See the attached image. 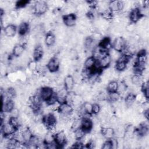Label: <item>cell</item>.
I'll use <instances>...</instances> for the list:
<instances>
[{
  "instance_id": "f35d334b",
  "label": "cell",
  "mask_w": 149,
  "mask_h": 149,
  "mask_svg": "<svg viewBox=\"0 0 149 149\" xmlns=\"http://www.w3.org/2000/svg\"><path fill=\"white\" fill-rule=\"evenodd\" d=\"M9 115L10 117H19L20 116V112L19 108L15 107L10 112Z\"/></svg>"
},
{
  "instance_id": "1f68e13d",
  "label": "cell",
  "mask_w": 149,
  "mask_h": 149,
  "mask_svg": "<svg viewBox=\"0 0 149 149\" xmlns=\"http://www.w3.org/2000/svg\"><path fill=\"white\" fill-rule=\"evenodd\" d=\"M27 68L33 72H36L37 70V68H38L37 62L34 59L32 61H30L27 65Z\"/></svg>"
},
{
  "instance_id": "5bb4252c",
  "label": "cell",
  "mask_w": 149,
  "mask_h": 149,
  "mask_svg": "<svg viewBox=\"0 0 149 149\" xmlns=\"http://www.w3.org/2000/svg\"><path fill=\"white\" fill-rule=\"evenodd\" d=\"M75 86V82L72 75L68 74L64 78V87L69 92L72 91Z\"/></svg>"
},
{
  "instance_id": "7a4b0ae2",
  "label": "cell",
  "mask_w": 149,
  "mask_h": 149,
  "mask_svg": "<svg viewBox=\"0 0 149 149\" xmlns=\"http://www.w3.org/2000/svg\"><path fill=\"white\" fill-rule=\"evenodd\" d=\"M34 13L37 15V16H40L44 15L48 9V6L47 2L44 1H38L35 2L33 5Z\"/></svg>"
},
{
  "instance_id": "30bf717a",
  "label": "cell",
  "mask_w": 149,
  "mask_h": 149,
  "mask_svg": "<svg viewBox=\"0 0 149 149\" xmlns=\"http://www.w3.org/2000/svg\"><path fill=\"white\" fill-rule=\"evenodd\" d=\"M124 2L119 1H112L109 2L108 8L110 11L113 12H118L123 9Z\"/></svg>"
},
{
  "instance_id": "7402d4cb",
  "label": "cell",
  "mask_w": 149,
  "mask_h": 149,
  "mask_svg": "<svg viewBox=\"0 0 149 149\" xmlns=\"http://www.w3.org/2000/svg\"><path fill=\"white\" fill-rule=\"evenodd\" d=\"M24 143H29L31 139L33 136L34 135L33 132L30 129V127H27L25 129H24L23 131H22Z\"/></svg>"
},
{
  "instance_id": "d590c367",
  "label": "cell",
  "mask_w": 149,
  "mask_h": 149,
  "mask_svg": "<svg viewBox=\"0 0 149 149\" xmlns=\"http://www.w3.org/2000/svg\"><path fill=\"white\" fill-rule=\"evenodd\" d=\"M57 101H58L57 95H56V93L55 92H54V94L52 95V96L45 102H46V104L47 105H52V104L55 103Z\"/></svg>"
},
{
  "instance_id": "ffe728a7",
  "label": "cell",
  "mask_w": 149,
  "mask_h": 149,
  "mask_svg": "<svg viewBox=\"0 0 149 149\" xmlns=\"http://www.w3.org/2000/svg\"><path fill=\"white\" fill-rule=\"evenodd\" d=\"M101 133L103 135L104 137L107 140H109L114 137L115 130L112 127H102L101 130Z\"/></svg>"
},
{
  "instance_id": "603a6c76",
  "label": "cell",
  "mask_w": 149,
  "mask_h": 149,
  "mask_svg": "<svg viewBox=\"0 0 149 149\" xmlns=\"http://www.w3.org/2000/svg\"><path fill=\"white\" fill-rule=\"evenodd\" d=\"M95 62L96 60L94 59L93 56H88L87 58L84 61V67L87 69H91L94 66Z\"/></svg>"
},
{
  "instance_id": "3957f363",
  "label": "cell",
  "mask_w": 149,
  "mask_h": 149,
  "mask_svg": "<svg viewBox=\"0 0 149 149\" xmlns=\"http://www.w3.org/2000/svg\"><path fill=\"white\" fill-rule=\"evenodd\" d=\"M127 45V41L122 37H117L114 40L113 44L112 45V48L118 52H122L125 48Z\"/></svg>"
},
{
  "instance_id": "8992f818",
  "label": "cell",
  "mask_w": 149,
  "mask_h": 149,
  "mask_svg": "<svg viewBox=\"0 0 149 149\" xmlns=\"http://www.w3.org/2000/svg\"><path fill=\"white\" fill-rule=\"evenodd\" d=\"M60 62L61 61L58 57H52L48 62L46 66L49 72L52 73H55L57 72L59 69Z\"/></svg>"
},
{
  "instance_id": "ac0fdd59",
  "label": "cell",
  "mask_w": 149,
  "mask_h": 149,
  "mask_svg": "<svg viewBox=\"0 0 149 149\" xmlns=\"http://www.w3.org/2000/svg\"><path fill=\"white\" fill-rule=\"evenodd\" d=\"M25 51V47L23 44H17L14 45L12 49V55L14 57L19 58L20 57Z\"/></svg>"
},
{
  "instance_id": "ab89813d",
  "label": "cell",
  "mask_w": 149,
  "mask_h": 149,
  "mask_svg": "<svg viewBox=\"0 0 149 149\" xmlns=\"http://www.w3.org/2000/svg\"><path fill=\"white\" fill-rule=\"evenodd\" d=\"M112 143L111 140H108L104 141L102 144V146L101 147V148L102 149H111L112 148Z\"/></svg>"
},
{
  "instance_id": "60d3db41",
  "label": "cell",
  "mask_w": 149,
  "mask_h": 149,
  "mask_svg": "<svg viewBox=\"0 0 149 149\" xmlns=\"http://www.w3.org/2000/svg\"><path fill=\"white\" fill-rule=\"evenodd\" d=\"M112 143V148H118V140L116 138L112 137V139H110Z\"/></svg>"
},
{
  "instance_id": "5b68a950",
  "label": "cell",
  "mask_w": 149,
  "mask_h": 149,
  "mask_svg": "<svg viewBox=\"0 0 149 149\" xmlns=\"http://www.w3.org/2000/svg\"><path fill=\"white\" fill-rule=\"evenodd\" d=\"M54 89L49 86H43L38 90V94L44 101H47L54 94Z\"/></svg>"
},
{
  "instance_id": "f1b7e54d",
  "label": "cell",
  "mask_w": 149,
  "mask_h": 149,
  "mask_svg": "<svg viewBox=\"0 0 149 149\" xmlns=\"http://www.w3.org/2000/svg\"><path fill=\"white\" fill-rule=\"evenodd\" d=\"M9 122L17 129L22 125L19 117H10Z\"/></svg>"
},
{
  "instance_id": "ba28073f",
  "label": "cell",
  "mask_w": 149,
  "mask_h": 149,
  "mask_svg": "<svg viewBox=\"0 0 149 149\" xmlns=\"http://www.w3.org/2000/svg\"><path fill=\"white\" fill-rule=\"evenodd\" d=\"M62 20L66 26L72 27L74 26L76 23L77 16L75 13L64 15L62 17Z\"/></svg>"
},
{
  "instance_id": "44dd1931",
  "label": "cell",
  "mask_w": 149,
  "mask_h": 149,
  "mask_svg": "<svg viewBox=\"0 0 149 149\" xmlns=\"http://www.w3.org/2000/svg\"><path fill=\"white\" fill-rule=\"evenodd\" d=\"M44 42L47 47H51L54 45L56 42V37L55 34L52 32L48 33L44 38Z\"/></svg>"
},
{
  "instance_id": "d6a6232c",
  "label": "cell",
  "mask_w": 149,
  "mask_h": 149,
  "mask_svg": "<svg viewBox=\"0 0 149 149\" xmlns=\"http://www.w3.org/2000/svg\"><path fill=\"white\" fill-rule=\"evenodd\" d=\"M81 118H77L73 120L71 130L74 131L76 129L81 127Z\"/></svg>"
},
{
  "instance_id": "f546056e",
  "label": "cell",
  "mask_w": 149,
  "mask_h": 149,
  "mask_svg": "<svg viewBox=\"0 0 149 149\" xmlns=\"http://www.w3.org/2000/svg\"><path fill=\"white\" fill-rule=\"evenodd\" d=\"M73 132L76 140H81L86 133L84 131L81 129V127L78 128L74 130Z\"/></svg>"
},
{
  "instance_id": "4fadbf2b",
  "label": "cell",
  "mask_w": 149,
  "mask_h": 149,
  "mask_svg": "<svg viewBox=\"0 0 149 149\" xmlns=\"http://www.w3.org/2000/svg\"><path fill=\"white\" fill-rule=\"evenodd\" d=\"M17 29L15 24H10L5 26L3 29V33L7 37H13L15 36Z\"/></svg>"
},
{
  "instance_id": "e575fe53",
  "label": "cell",
  "mask_w": 149,
  "mask_h": 149,
  "mask_svg": "<svg viewBox=\"0 0 149 149\" xmlns=\"http://www.w3.org/2000/svg\"><path fill=\"white\" fill-rule=\"evenodd\" d=\"M7 78L11 83H15L18 81V75L17 72H12L8 74Z\"/></svg>"
},
{
  "instance_id": "484cf974",
  "label": "cell",
  "mask_w": 149,
  "mask_h": 149,
  "mask_svg": "<svg viewBox=\"0 0 149 149\" xmlns=\"http://www.w3.org/2000/svg\"><path fill=\"white\" fill-rule=\"evenodd\" d=\"M131 81L133 85L141 86L142 83H143V78L141 75L133 74L131 76Z\"/></svg>"
},
{
  "instance_id": "cb8c5ba5",
  "label": "cell",
  "mask_w": 149,
  "mask_h": 149,
  "mask_svg": "<svg viewBox=\"0 0 149 149\" xmlns=\"http://www.w3.org/2000/svg\"><path fill=\"white\" fill-rule=\"evenodd\" d=\"M135 95L132 93H129L126 96L125 98V102L127 106V107H131L133 104L136 101Z\"/></svg>"
},
{
  "instance_id": "4316f807",
  "label": "cell",
  "mask_w": 149,
  "mask_h": 149,
  "mask_svg": "<svg viewBox=\"0 0 149 149\" xmlns=\"http://www.w3.org/2000/svg\"><path fill=\"white\" fill-rule=\"evenodd\" d=\"M118 87V82L116 80H111L107 84V90L108 93L117 91Z\"/></svg>"
},
{
  "instance_id": "74e56055",
  "label": "cell",
  "mask_w": 149,
  "mask_h": 149,
  "mask_svg": "<svg viewBox=\"0 0 149 149\" xmlns=\"http://www.w3.org/2000/svg\"><path fill=\"white\" fill-rule=\"evenodd\" d=\"M101 111V107L98 103L93 104V114L97 115Z\"/></svg>"
},
{
  "instance_id": "6da1fadb",
  "label": "cell",
  "mask_w": 149,
  "mask_h": 149,
  "mask_svg": "<svg viewBox=\"0 0 149 149\" xmlns=\"http://www.w3.org/2000/svg\"><path fill=\"white\" fill-rule=\"evenodd\" d=\"M58 119L53 113H49L43 115L42 122L47 126L48 130L52 129L55 127Z\"/></svg>"
},
{
  "instance_id": "277c9868",
  "label": "cell",
  "mask_w": 149,
  "mask_h": 149,
  "mask_svg": "<svg viewBox=\"0 0 149 149\" xmlns=\"http://www.w3.org/2000/svg\"><path fill=\"white\" fill-rule=\"evenodd\" d=\"M54 141L58 147H62L66 144L67 136L64 130L57 132L54 134Z\"/></svg>"
},
{
  "instance_id": "9c48e42d",
  "label": "cell",
  "mask_w": 149,
  "mask_h": 149,
  "mask_svg": "<svg viewBox=\"0 0 149 149\" xmlns=\"http://www.w3.org/2000/svg\"><path fill=\"white\" fill-rule=\"evenodd\" d=\"M143 16L141 15L140 10L139 8H134L131 9L129 14V19L130 22L136 23H137L141 18Z\"/></svg>"
},
{
  "instance_id": "52a82bcc",
  "label": "cell",
  "mask_w": 149,
  "mask_h": 149,
  "mask_svg": "<svg viewBox=\"0 0 149 149\" xmlns=\"http://www.w3.org/2000/svg\"><path fill=\"white\" fill-rule=\"evenodd\" d=\"M17 129H16L9 122H5L1 125V134L2 136H8L15 133Z\"/></svg>"
},
{
  "instance_id": "e0dca14e",
  "label": "cell",
  "mask_w": 149,
  "mask_h": 149,
  "mask_svg": "<svg viewBox=\"0 0 149 149\" xmlns=\"http://www.w3.org/2000/svg\"><path fill=\"white\" fill-rule=\"evenodd\" d=\"M98 46L104 50L109 51L112 48V45L111 44V38L109 37H105L102 38L100 41Z\"/></svg>"
},
{
  "instance_id": "8fae6325",
  "label": "cell",
  "mask_w": 149,
  "mask_h": 149,
  "mask_svg": "<svg viewBox=\"0 0 149 149\" xmlns=\"http://www.w3.org/2000/svg\"><path fill=\"white\" fill-rule=\"evenodd\" d=\"M93 123L91 118H82L81 127L85 133L91 132L93 129Z\"/></svg>"
},
{
  "instance_id": "83f0119b",
  "label": "cell",
  "mask_w": 149,
  "mask_h": 149,
  "mask_svg": "<svg viewBox=\"0 0 149 149\" xmlns=\"http://www.w3.org/2000/svg\"><path fill=\"white\" fill-rule=\"evenodd\" d=\"M82 107L86 113L93 114V104L90 101H84L82 104Z\"/></svg>"
},
{
  "instance_id": "d6986e66",
  "label": "cell",
  "mask_w": 149,
  "mask_h": 149,
  "mask_svg": "<svg viewBox=\"0 0 149 149\" xmlns=\"http://www.w3.org/2000/svg\"><path fill=\"white\" fill-rule=\"evenodd\" d=\"M15 107V102L12 100H9L2 103L1 111L5 113H9Z\"/></svg>"
},
{
  "instance_id": "8d00e7d4",
  "label": "cell",
  "mask_w": 149,
  "mask_h": 149,
  "mask_svg": "<svg viewBox=\"0 0 149 149\" xmlns=\"http://www.w3.org/2000/svg\"><path fill=\"white\" fill-rule=\"evenodd\" d=\"M28 4H29V1H24V0H22V1H17L16 2V6L15 7L17 9L23 8H25Z\"/></svg>"
},
{
  "instance_id": "7c38bea8",
  "label": "cell",
  "mask_w": 149,
  "mask_h": 149,
  "mask_svg": "<svg viewBox=\"0 0 149 149\" xmlns=\"http://www.w3.org/2000/svg\"><path fill=\"white\" fill-rule=\"evenodd\" d=\"M44 54V51L43 47L41 44L36 45L33 51V59L38 62L42 59Z\"/></svg>"
},
{
  "instance_id": "2e32d148",
  "label": "cell",
  "mask_w": 149,
  "mask_h": 149,
  "mask_svg": "<svg viewBox=\"0 0 149 149\" xmlns=\"http://www.w3.org/2000/svg\"><path fill=\"white\" fill-rule=\"evenodd\" d=\"M30 29V24L28 22H23L18 26L17 31L20 36H26L29 32Z\"/></svg>"
},
{
  "instance_id": "d4e9b609",
  "label": "cell",
  "mask_w": 149,
  "mask_h": 149,
  "mask_svg": "<svg viewBox=\"0 0 149 149\" xmlns=\"http://www.w3.org/2000/svg\"><path fill=\"white\" fill-rule=\"evenodd\" d=\"M120 98H121L120 94L118 91H114V92L108 93L107 100L109 102H114L119 101Z\"/></svg>"
},
{
  "instance_id": "9a60e30c",
  "label": "cell",
  "mask_w": 149,
  "mask_h": 149,
  "mask_svg": "<svg viewBox=\"0 0 149 149\" xmlns=\"http://www.w3.org/2000/svg\"><path fill=\"white\" fill-rule=\"evenodd\" d=\"M112 62V59L108 53L98 61V64L101 69H106L107 68H109Z\"/></svg>"
},
{
  "instance_id": "836d02e7",
  "label": "cell",
  "mask_w": 149,
  "mask_h": 149,
  "mask_svg": "<svg viewBox=\"0 0 149 149\" xmlns=\"http://www.w3.org/2000/svg\"><path fill=\"white\" fill-rule=\"evenodd\" d=\"M136 24L132 22H129L125 26V30L126 32L129 33H134L136 31Z\"/></svg>"
},
{
  "instance_id": "4dcf8cb0",
  "label": "cell",
  "mask_w": 149,
  "mask_h": 149,
  "mask_svg": "<svg viewBox=\"0 0 149 149\" xmlns=\"http://www.w3.org/2000/svg\"><path fill=\"white\" fill-rule=\"evenodd\" d=\"M101 15L102 19H103L105 20H107V21H109L113 18V13L111 11H110L109 9L101 13Z\"/></svg>"
}]
</instances>
